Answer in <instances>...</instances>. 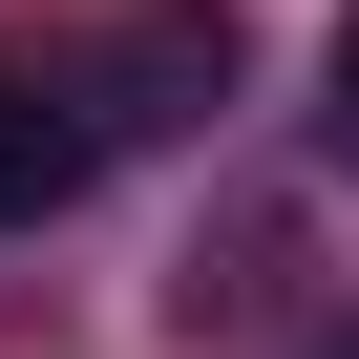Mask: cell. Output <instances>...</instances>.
Here are the masks:
<instances>
[{
	"label": "cell",
	"mask_w": 359,
	"mask_h": 359,
	"mask_svg": "<svg viewBox=\"0 0 359 359\" xmlns=\"http://www.w3.org/2000/svg\"><path fill=\"white\" fill-rule=\"evenodd\" d=\"M64 85H85L106 148H127V127H212V106H233V0H148V22L64 43Z\"/></svg>",
	"instance_id": "1"
},
{
	"label": "cell",
	"mask_w": 359,
	"mask_h": 359,
	"mask_svg": "<svg viewBox=\"0 0 359 359\" xmlns=\"http://www.w3.org/2000/svg\"><path fill=\"white\" fill-rule=\"evenodd\" d=\"M106 169V127H85V85H64V43H0V233H43L64 191Z\"/></svg>",
	"instance_id": "2"
},
{
	"label": "cell",
	"mask_w": 359,
	"mask_h": 359,
	"mask_svg": "<svg viewBox=\"0 0 359 359\" xmlns=\"http://www.w3.org/2000/svg\"><path fill=\"white\" fill-rule=\"evenodd\" d=\"M317 148H338V169H359V22H338V43H317Z\"/></svg>",
	"instance_id": "3"
},
{
	"label": "cell",
	"mask_w": 359,
	"mask_h": 359,
	"mask_svg": "<svg viewBox=\"0 0 359 359\" xmlns=\"http://www.w3.org/2000/svg\"><path fill=\"white\" fill-rule=\"evenodd\" d=\"M338 359H359V338H338Z\"/></svg>",
	"instance_id": "4"
}]
</instances>
